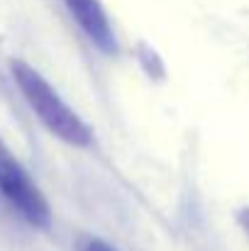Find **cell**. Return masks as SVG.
<instances>
[{"label": "cell", "mask_w": 249, "mask_h": 251, "mask_svg": "<svg viewBox=\"0 0 249 251\" xmlns=\"http://www.w3.org/2000/svg\"><path fill=\"white\" fill-rule=\"evenodd\" d=\"M12 78L22 98L27 100L29 110L39 117V122L64 144L76 147V149H88L93 144V132L83 122V117L56 93V88L49 83L34 66L27 61L15 59L10 64Z\"/></svg>", "instance_id": "6da1fadb"}, {"label": "cell", "mask_w": 249, "mask_h": 251, "mask_svg": "<svg viewBox=\"0 0 249 251\" xmlns=\"http://www.w3.org/2000/svg\"><path fill=\"white\" fill-rule=\"evenodd\" d=\"M0 195L27 225L42 229L49 227L52 207L47 195L2 139H0Z\"/></svg>", "instance_id": "7a4b0ae2"}, {"label": "cell", "mask_w": 249, "mask_h": 251, "mask_svg": "<svg viewBox=\"0 0 249 251\" xmlns=\"http://www.w3.org/2000/svg\"><path fill=\"white\" fill-rule=\"evenodd\" d=\"M64 5L69 15L76 20L79 29L100 51L105 54L117 51V34L100 0H64Z\"/></svg>", "instance_id": "3957f363"}, {"label": "cell", "mask_w": 249, "mask_h": 251, "mask_svg": "<svg viewBox=\"0 0 249 251\" xmlns=\"http://www.w3.org/2000/svg\"><path fill=\"white\" fill-rule=\"evenodd\" d=\"M79 251H115L108 242L98 239V237H85L81 244H79Z\"/></svg>", "instance_id": "277c9868"}, {"label": "cell", "mask_w": 249, "mask_h": 251, "mask_svg": "<svg viewBox=\"0 0 249 251\" xmlns=\"http://www.w3.org/2000/svg\"><path fill=\"white\" fill-rule=\"evenodd\" d=\"M237 225L245 229V234L249 237V207H242V210H237Z\"/></svg>", "instance_id": "5b68a950"}]
</instances>
